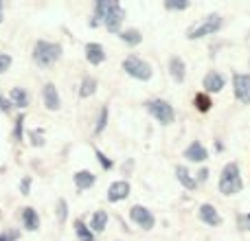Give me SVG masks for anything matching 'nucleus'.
<instances>
[{"instance_id": "f257e3e1", "label": "nucleus", "mask_w": 250, "mask_h": 241, "mask_svg": "<svg viewBox=\"0 0 250 241\" xmlns=\"http://www.w3.org/2000/svg\"><path fill=\"white\" fill-rule=\"evenodd\" d=\"M123 18H125V11L117 0H99L95 7V20H92L90 24L97 26L99 22H104V24L108 26V31L117 33V31L121 29Z\"/></svg>"}, {"instance_id": "f03ea898", "label": "nucleus", "mask_w": 250, "mask_h": 241, "mask_svg": "<svg viewBox=\"0 0 250 241\" xmlns=\"http://www.w3.org/2000/svg\"><path fill=\"white\" fill-rule=\"evenodd\" d=\"M62 57V46L53 42H44V40H38L33 44V61L42 68H48L53 66L57 60Z\"/></svg>"}, {"instance_id": "7ed1b4c3", "label": "nucleus", "mask_w": 250, "mask_h": 241, "mask_svg": "<svg viewBox=\"0 0 250 241\" xmlns=\"http://www.w3.org/2000/svg\"><path fill=\"white\" fill-rule=\"evenodd\" d=\"M244 186L242 176H239V167L237 162H229L224 169H222V176H220V191L224 195H235L239 193Z\"/></svg>"}, {"instance_id": "20e7f679", "label": "nucleus", "mask_w": 250, "mask_h": 241, "mask_svg": "<svg viewBox=\"0 0 250 241\" xmlns=\"http://www.w3.org/2000/svg\"><path fill=\"white\" fill-rule=\"evenodd\" d=\"M220 29H222V18L217 16V13H211V16H207L200 24L191 26V29L187 31V38L189 40H200V38H207V35L217 33Z\"/></svg>"}, {"instance_id": "39448f33", "label": "nucleus", "mask_w": 250, "mask_h": 241, "mask_svg": "<svg viewBox=\"0 0 250 241\" xmlns=\"http://www.w3.org/2000/svg\"><path fill=\"white\" fill-rule=\"evenodd\" d=\"M123 70L134 79H141V81H147L151 77V66L147 61H143L141 57L129 55L123 60Z\"/></svg>"}, {"instance_id": "423d86ee", "label": "nucleus", "mask_w": 250, "mask_h": 241, "mask_svg": "<svg viewBox=\"0 0 250 241\" xmlns=\"http://www.w3.org/2000/svg\"><path fill=\"white\" fill-rule=\"evenodd\" d=\"M147 110H149L151 117H154L156 120H160L163 125L173 123V119H176V112H173V105H171V103H167V101H163V99L149 101V103H147Z\"/></svg>"}, {"instance_id": "0eeeda50", "label": "nucleus", "mask_w": 250, "mask_h": 241, "mask_svg": "<svg viewBox=\"0 0 250 241\" xmlns=\"http://www.w3.org/2000/svg\"><path fill=\"white\" fill-rule=\"evenodd\" d=\"M129 217H132L134 224L141 226L143 230H151V228H154V224H156L151 211H149V208H145V206H132V211H129Z\"/></svg>"}, {"instance_id": "6e6552de", "label": "nucleus", "mask_w": 250, "mask_h": 241, "mask_svg": "<svg viewBox=\"0 0 250 241\" xmlns=\"http://www.w3.org/2000/svg\"><path fill=\"white\" fill-rule=\"evenodd\" d=\"M233 90L242 103H250V75L237 73L233 77Z\"/></svg>"}, {"instance_id": "1a4fd4ad", "label": "nucleus", "mask_w": 250, "mask_h": 241, "mask_svg": "<svg viewBox=\"0 0 250 241\" xmlns=\"http://www.w3.org/2000/svg\"><path fill=\"white\" fill-rule=\"evenodd\" d=\"M185 158L191 160V162H204V160L208 158V151H207V147H204L200 141H193L185 149Z\"/></svg>"}, {"instance_id": "9d476101", "label": "nucleus", "mask_w": 250, "mask_h": 241, "mask_svg": "<svg viewBox=\"0 0 250 241\" xmlns=\"http://www.w3.org/2000/svg\"><path fill=\"white\" fill-rule=\"evenodd\" d=\"M200 220L208 226H220L222 224V217H220V213H217V208L213 206V204H202V206H200Z\"/></svg>"}, {"instance_id": "9b49d317", "label": "nucleus", "mask_w": 250, "mask_h": 241, "mask_svg": "<svg viewBox=\"0 0 250 241\" xmlns=\"http://www.w3.org/2000/svg\"><path fill=\"white\" fill-rule=\"evenodd\" d=\"M86 60L90 61L92 66L104 64V61H105V51H104V46H101V44H97V42L86 44Z\"/></svg>"}, {"instance_id": "f8f14e48", "label": "nucleus", "mask_w": 250, "mask_h": 241, "mask_svg": "<svg viewBox=\"0 0 250 241\" xmlns=\"http://www.w3.org/2000/svg\"><path fill=\"white\" fill-rule=\"evenodd\" d=\"M224 86H226V79H224V75H220L217 70H211V73L204 77V90L207 92H220Z\"/></svg>"}, {"instance_id": "ddd939ff", "label": "nucleus", "mask_w": 250, "mask_h": 241, "mask_svg": "<svg viewBox=\"0 0 250 241\" xmlns=\"http://www.w3.org/2000/svg\"><path fill=\"white\" fill-rule=\"evenodd\" d=\"M127 195H129V184L125 180H119V182H114V184H110V189H108L110 202H121Z\"/></svg>"}, {"instance_id": "4468645a", "label": "nucleus", "mask_w": 250, "mask_h": 241, "mask_svg": "<svg viewBox=\"0 0 250 241\" xmlns=\"http://www.w3.org/2000/svg\"><path fill=\"white\" fill-rule=\"evenodd\" d=\"M44 105H46L51 112L60 110V105H62L60 92H57V88L53 86V83H46V86H44Z\"/></svg>"}, {"instance_id": "2eb2a0df", "label": "nucleus", "mask_w": 250, "mask_h": 241, "mask_svg": "<svg viewBox=\"0 0 250 241\" xmlns=\"http://www.w3.org/2000/svg\"><path fill=\"white\" fill-rule=\"evenodd\" d=\"M169 73H171V77L176 79L178 83L185 81V75H187L185 60H182V57H171V60H169Z\"/></svg>"}, {"instance_id": "dca6fc26", "label": "nucleus", "mask_w": 250, "mask_h": 241, "mask_svg": "<svg viewBox=\"0 0 250 241\" xmlns=\"http://www.w3.org/2000/svg\"><path fill=\"white\" fill-rule=\"evenodd\" d=\"M95 182H97V176L92 171H77V173H75V184H77L79 191L90 189Z\"/></svg>"}, {"instance_id": "f3484780", "label": "nucleus", "mask_w": 250, "mask_h": 241, "mask_svg": "<svg viewBox=\"0 0 250 241\" xmlns=\"http://www.w3.org/2000/svg\"><path fill=\"white\" fill-rule=\"evenodd\" d=\"M176 176H178V182H180L185 189L191 191V189H195V186H198V180L191 176L187 167H176Z\"/></svg>"}, {"instance_id": "a211bd4d", "label": "nucleus", "mask_w": 250, "mask_h": 241, "mask_svg": "<svg viewBox=\"0 0 250 241\" xmlns=\"http://www.w3.org/2000/svg\"><path fill=\"white\" fill-rule=\"evenodd\" d=\"M9 99H11V105H16V108H26L29 105V92L24 88H11Z\"/></svg>"}, {"instance_id": "6ab92c4d", "label": "nucleus", "mask_w": 250, "mask_h": 241, "mask_svg": "<svg viewBox=\"0 0 250 241\" xmlns=\"http://www.w3.org/2000/svg\"><path fill=\"white\" fill-rule=\"evenodd\" d=\"M22 224H24L26 230H38L40 228V217L31 206L22 211Z\"/></svg>"}, {"instance_id": "aec40b11", "label": "nucleus", "mask_w": 250, "mask_h": 241, "mask_svg": "<svg viewBox=\"0 0 250 241\" xmlns=\"http://www.w3.org/2000/svg\"><path fill=\"white\" fill-rule=\"evenodd\" d=\"M105 226H108V213H105V211H97L95 215H92V220H90L92 233H101Z\"/></svg>"}, {"instance_id": "412c9836", "label": "nucleus", "mask_w": 250, "mask_h": 241, "mask_svg": "<svg viewBox=\"0 0 250 241\" xmlns=\"http://www.w3.org/2000/svg\"><path fill=\"white\" fill-rule=\"evenodd\" d=\"M119 38H121L125 44H129V46H136V44H141L143 35H141V31L138 29H127V31H121Z\"/></svg>"}, {"instance_id": "4be33fe9", "label": "nucleus", "mask_w": 250, "mask_h": 241, "mask_svg": "<svg viewBox=\"0 0 250 241\" xmlns=\"http://www.w3.org/2000/svg\"><path fill=\"white\" fill-rule=\"evenodd\" d=\"M75 233H77V237L82 241H95V235H92V230L88 228L83 221H75Z\"/></svg>"}, {"instance_id": "5701e85b", "label": "nucleus", "mask_w": 250, "mask_h": 241, "mask_svg": "<svg viewBox=\"0 0 250 241\" xmlns=\"http://www.w3.org/2000/svg\"><path fill=\"white\" fill-rule=\"evenodd\" d=\"M95 90H97V79L95 77H83L82 92H79V95H82V97H90V95H95Z\"/></svg>"}, {"instance_id": "b1692460", "label": "nucleus", "mask_w": 250, "mask_h": 241, "mask_svg": "<svg viewBox=\"0 0 250 241\" xmlns=\"http://www.w3.org/2000/svg\"><path fill=\"white\" fill-rule=\"evenodd\" d=\"M193 105L195 108L200 110V112H208V110H211V99H208L207 95H204V92H200V95H195V99H193Z\"/></svg>"}, {"instance_id": "393cba45", "label": "nucleus", "mask_w": 250, "mask_h": 241, "mask_svg": "<svg viewBox=\"0 0 250 241\" xmlns=\"http://www.w3.org/2000/svg\"><path fill=\"white\" fill-rule=\"evenodd\" d=\"M105 123H108V108H101V114H99V120H97V127L95 132L101 134L105 129Z\"/></svg>"}, {"instance_id": "a878e982", "label": "nucleus", "mask_w": 250, "mask_h": 241, "mask_svg": "<svg viewBox=\"0 0 250 241\" xmlns=\"http://www.w3.org/2000/svg\"><path fill=\"white\" fill-rule=\"evenodd\" d=\"M9 66H11V57H9L7 53H0V75H2L4 70H9Z\"/></svg>"}, {"instance_id": "bb28decb", "label": "nucleus", "mask_w": 250, "mask_h": 241, "mask_svg": "<svg viewBox=\"0 0 250 241\" xmlns=\"http://www.w3.org/2000/svg\"><path fill=\"white\" fill-rule=\"evenodd\" d=\"M11 108H13V105H11V101H9L7 97H2V95H0V112L9 114V112H11Z\"/></svg>"}, {"instance_id": "cd10ccee", "label": "nucleus", "mask_w": 250, "mask_h": 241, "mask_svg": "<svg viewBox=\"0 0 250 241\" xmlns=\"http://www.w3.org/2000/svg\"><path fill=\"white\" fill-rule=\"evenodd\" d=\"M167 9H187L189 7V2H187V0H180V2H176V0H167Z\"/></svg>"}, {"instance_id": "c85d7f7f", "label": "nucleus", "mask_w": 250, "mask_h": 241, "mask_svg": "<svg viewBox=\"0 0 250 241\" xmlns=\"http://www.w3.org/2000/svg\"><path fill=\"white\" fill-rule=\"evenodd\" d=\"M97 158H99V162H101V167L104 169H112V160L105 158V154H101L99 149H97Z\"/></svg>"}, {"instance_id": "c756f323", "label": "nucleus", "mask_w": 250, "mask_h": 241, "mask_svg": "<svg viewBox=\"0 0 250 241\" xmlns=\"http://www.w3.org/2000/svg\"><path fill=\"white\" fill-rule=\"evenodd\" d=\"M22 123H24V119H22V117L16 120V138H18V141L22 138Z\"/></svg>"}, {"instance_id": "7c9ffc66", "label": "nucleus", "mask_w": 250, "mask_h": 241, "mask_svg": "<svg viewBox=\"0 0 250 241\" xmlns=\"http://www.w3.org/2000/svg\"><path fill=\"white\" fill-rule=\"evenodd\" d=\"M66 220V202L64 200H60V221Z\"/></svg>"}, {"instance_id": "2f4dec72", "label": "nucleus", "mask_w": 250, "mask_h": 241, "mask_svg": "<svg viewBox=\"0 0 250 241\" xmlns=\"http://www.w3.org/2000/svg\"><path fill=\"white\" fill-rule=\"evenodd\" d=\"M18 237V233H2L0 235V241H13Z\"/></svg>"}, {"instance_id": "473e14b6", "label": "nucleus", "mask_w": 250, "mask_h": 241, "mask_svg": "<svg viewBox=\"0 0 250 241\" xmlns=\"http://www.w3.org/2000/svg\"><path fill=\"white\" fill-rule=\"evenodd\" d=\"M207 178H208V171H207V169H202V171L198 173V182H204Z\"/></svg>"}, {"instance_id": "72a5a7b5", "label": "nucleus", "mask_w": 250, "mask_h": 241, "mask_svg": "<svg viewBox=\"0 0 250 241\" xmlns=\"http://www.w3.org/2000/svg\"><path fill=\"white\" fill-rule=\"evenodd\" d=\"M29 184H31V180L24 178V182H22V193H29Z\"/></svg>"}, {"instance_id": "f704fd0d", "label": "nucleus", "mask_w": 250, "mask_h": 241, "mask_svg": "<svg viewBox=\"0 0 250 241\" xmlns=\"http://www.w3.org/2000/svg\"><path fill=\"white\" fill-rule=\"evenodd\" d=\"M2 18H4V7H2V2H0V22H2Z\"/></svg>"}, {"instance_id": "c9c22d12", "label": "nucleus", "mask_w": 250, "mask_h": 241, "mask_svg": "<svg viewBox=\"0 0 250 241\" xmlns=\"http://www.w3.org/2000/svg\"><path fill=\"white\" fill-rule=\"evenodd\" d=\"M248 221H250V215H248Z\"/></svg>"}]
</instances>
